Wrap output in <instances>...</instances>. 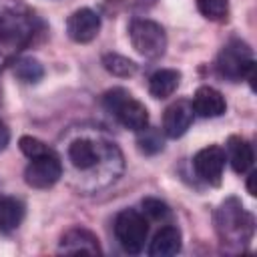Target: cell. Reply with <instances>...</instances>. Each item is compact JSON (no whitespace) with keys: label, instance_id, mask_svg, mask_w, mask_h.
<instances>
[{"label":"cell","instance_id":"6da1fadb","mask_svg":"<svg viewBox=\"0 0 257 257\" xmlns=\"http://www.w3.org/2000/svg\"><path fill=\"white\" fill-rule=\"evenodd\" d=\"M66 159L74 173L94 181V189H102L114 183L124 167L122 153L112 141L90 135L72 139L66 147Z\"/></svg>","mask_w":257,"mask_h":257},{"label":"cell","instance_id":"7a4b0ae2","mask_svg":"<svg viewBox=\"0 0 257 257\" xmlns=\"http://www.w3.org/2000/svg\"><path fill=\"white\" fill-rule=\"evenodd\" d=\"M217 237L223 245L243 247L253 239L255 219L237 197H227L213 213Z\"/></svg>","mask_w":257,"mask_h":257},{"label":"cell","instance_id":"3957f363","mask_svg":"<svg viewBox=\"0 0 257 257\" xmlns=\"http://www.w3.org/2000/svg\"><path fill=\"white\" fill-rule=\"evenodd\" d=\"M42 30V22L26 10H10L0 14V52L8 60L12 52L26 48Z\"/></svg>","mask_w":257,"mask_h":257},{"label":"cell","instance_id":"277c9868","mask_svg":"<svg viewBox=\"0 0 257 257\" xmlns=\"http://www.w3.org/2000/svg\"><path fill=\"white\" fill-rule=\"evenodd\" d=\"M217 72L219 76H223L229 82H241V80H249L253 84L255 80V60H253V52L249 48L247 42L233 38L229 40L219 56H217Z\"/></svg>","mask_w":257,"mask_h":257},{"label":"cell","instance_id":"5b68a950","mask_svg":"<svg viewBox=\"0 0 257 257\" xmlns=\"http://www.w3.org/2000/svg\"><path fill=\"white\" fill-rule=\"evenodd\" d=\"M102 104L124 128H131V131L139 133L145 126H149L147 106L141 100H137L128 90H124L120 86L106 90L102 94Z\"/></svg>","mask_w":257,"mask_h":257},{"label":"cell","instance_id":"8992f818","mask_svg":"<svg viewBox=\"0 0 257 257\" xmlns=\"http://www.w3.org/2000/svg\"><path fill=\"white\" fill-rule=\"evenodd\" d=\"M128 38L133 48L145 58H161L167 50L165 28L149 18H135L128 24Z\"/></svg>","mask_w":257,"mask_h":257},{"label":"cell","instance_id":"52a82bcc","mask_svg":"<svg viewBox=\"0 0 257 257\" xmlns=\"http://www.w3.org/2000/svg\"><path fill=\"white\" fill-rule=\"evenodd\" d=\"M114 235L122 251L128 255H139L149 235V223L137 209H122L114 219Z\"/></svg>","mask_w":257,"mask_h":257},{"label":"cell","instance_id":"ba28073f","mask_svg":"<svg viewBox=\"0 0 257 257\" xmlns=\"http://www.w3.org/2000/svg\"><path fill=\"white\" fill-rule=\"evenodd\" d=\"M62 177V163L56 151H48L44 155L32 157L24 169V181L32 189H50Z\"/></svg>","mask_w":257,"mask_h":257},{"label":"cell","instance_id":"9c48e42d","mask_svg":"<svg viewBox=\"0 0 257 257\" xmlns=\"http://www.w3.org/2000/svg\"><path fill=\"white\" fill-rule=\"evenodd\" d=\"M225 163H227V155H225V149H221L219 145H209L197 151V155L193 157V169L197 177L213 187L221 185Z\"/></svg>","mask_w":257,"mask_h":257},{"label":"cell","instance_id":"30bf717a","mask_svg":"<svg viewBox=\"0 0 257 257\" xmlns=\"http://www.w3.org/2000/svg\"><path fill=\"white\" fill-rule=\"evenodd\" d=\"M98 30H100V16L90 8H78L66 20V32L78 44H86L94 40Z\"/></svg>","mask_w":257,"mask_h":257},{"label":"cell","instance_id":"8fae6325","mask_svg":"<svg viewBox=\"0 0 257 257\" xmlns=\"http://www.w3.org/2000/svg\"><path fill=\"white\" fill-rule=\"evenodd\" d=\"M193 116H195V112H193V106H191L189 100H185V98L175 100L173 104H169L165 108V114H163V133L169 139L183 137L189 131V126H191Z\"/></svg>","mask_w":257,"mask_h":257},{"label":"cell","instance_id":"7c38bea8","mask_svg":"<svg viewBox=\"0 0 257 257\" xmlns=\"http://www.w3.org/2000/svg\"><path fill=\"white\" fill-rule=\"evenodd\" d=\"M191 106H193V112L203 116V118H215L227 110L225 96L213 86H199L195 90Z\"/></svg>","mask_w":257,"mask_h":257},{"label":"cell","instance_id":"4fadbf2b","mask_svg":"<svg viewBox=\"0 0 257 257\" xmlns=\"http://www.w3.org/2000/svg\"><path fill=\"white\" fill-rule=\"evenodd\" d=\"M60 253H90L96 255L100 253V245H98V237L84 229V227H72L68 229L62 239H60Z\"/></svg>","mask_w":257,"mask_h":257},{"label":"cell","instance_id":"5bb4252c","mask_svg":"<svg viewBox=\"0 0 257 257\" xmlns=\"http://www.w3.org/2000/svg\"><path fill=\"white\" fill-rule=\"evenodd\" d=\"M225 155H227V161L231 163V169L237 175H243V173L251 171L253 159H255L253 157V147L243 137L231 135L227 139V145H225Z\"/></svg>","mask_w":257,"mask_h":257},{"label":"cell","instance_id":"9a60e30c","mask_svg":"<svg viewBox=\"0 0 257 257\" xmlns=\"http://www.w3.org/2000/svg\"><path fill=\"white\" fill-rule=\"evenodd\" d=\"M181 245H183V237H181L179 227L165 225L155 233V237L149 245V255L151 257H171L181 251Z\"/></svg>","mask_w":257,"mask_h":257},{"label":"cell","instance_id":"2e32d148","mask_svg":"<svg viewBox=\"0 0 257 257\" xmlns=\"http://www.w3.org/2000/svg\"><path fill=\"white\" fill-rule=\"evenodd\" d=\"M181 82V72L175 68H161L151 74L149 78V92L155 98H167L171 96Z\"/></svg>","mask_w":257,"mask_h":257},{"label":"cell","instance_id":"e0dca14e","mask_svg":"<svg viewBox=\"0 0 257 257\" xmlns=\"http://www.w3.org/2000/svg\"><path fill=\"white\" fill-rule=\"evenodd\" d=\"M24 203L16 197L0 195V233L14 231L24 219Z\"/></svg>","mask_w":257,"mask_h":257},{"label":"cell","instance_id":"ac0fdd59","mask_svg":"<svg viewBox=\"0 0 257 257\" xmlns=\"http://www.w3.org/2000/svg\"><path fill=\"white\" fill-rule=\"evenodd\" d=\"M102 66L112 76H120V78H128L137 72V64L131 58H126L122 54H116V52H106L102 56Z\"/></svg>","mask_w":257,"mask_h":257},{"label":"cell","instance_id":"d6986e66","mask_svg":"<svg viewBox=\"0 0 257 257\" xmlns=\"http://www.w3.org/2000/svg\"><path fill=\"white\" fill-rule=\"evenodd\" d=\"M14 74L22 82L34 84L44 76V68L36 58H18L14 62Z\"/></svg>","mask_w":257,"mask_h":257},{"label":"cell","instance_id":"ffe728a7","mask_svg":"<svg viewBox=\"0 0 257 257\" xmlns=\"http://www.w3.org/2000/svg\"><path fill=\"white\" fill-rule=\"evenodd\" d=\"M197 10L213 22H223L229 16V0H195Z\"/></svg>","mask_w":257,"mask_h":257},{"label":"cell","instance_id":"44dd1931","mask_svg":"<svg viewBox=\"0 0 257 257\" xmlns=\"http://www.w3.org/2000/svg\"><path fill=\"white\" fill-rule=\"evenodd\" d=\"M137 145H139V151L145 153V155H155L159 151H163V137L157 128H149L145 126L143 131H139V137H137Z\"/></svg>","mask_w":257,"mask_h":257},{"label":"cell","instance_id":"7402d4cb","mask_svg":"<svg viewBox=\"0 0 257 257\" xmlns=\"http://www.w3.org/2000/svg\"><path fill=\"white\" fill-rule=\"evenodd\" d=\"M143 211H145V215H147L149 219H153V221H163V219H167V217L171 215L169 205H167L165 201H161V199H155V197L143 199Z\"/></svg>","mask_w":257,"mask_h":257},{"label":"cell","instance_id":"603a6c76","mask_svg":"<svg viewBox=\"0 0 257 257\" xmlns=\"http://www.w3.org/2000/svg\"><path fill=\"white\" fill-rule=\"evenodd\" d=\"M18 147H20V151H22L28 159H32V157H38V155H44V153L52 151V147H48L46 143H42V141H40V139H36V137H28V135L20 137Z\"/></svg>","mask_w":257,"mask_h":257},{"label":"cell","instance_id":"cb8c5ba5","mask_svg":"<svg viewBox=\"0 0 257 257\" xmlns=\"http://www.w3.org/2000/svg\"><path fill=\"white\" fill-rule=\"evenodd\" d=\"M8 143H10V128H8L6 122L0 118V153L8 147Z\"/></svg>","mask_w":257,"mask_h":257},{"label":"cell","instance_id":"d4e9b609","mask_svg":"<svg viewBox=\"0 0 257 257\" xmlns=\"http://www.w3.org/2000/svg\"><path fill=\"white\" fill-rule=\"evenodd\" d=\"M255 179H257V173L255 171H251L249 173V177H247V191H249V195H257V189H255Z\"/></svg>","mask_w":257,"mask_h":257},{"label":"cell","instance_id":"484cf974","mask_svg":"<svg viewBox=\"0 0 257 257\" xmlns=\"http://www.w3.org/2000/svg\"><path fill=\"white\" fill-rule=\"evenodd\" d=\"M135 4H137L139 8H151V6L157 4V0H135Z\"/></svg>","mask_w":257,"mask_h":257}]
</instances>
